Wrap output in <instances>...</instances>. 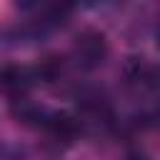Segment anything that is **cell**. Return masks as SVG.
<instances>
[{"instance_id":"obj_1","label":"cell","mask_w":160,"mask_h":160,"mask_svg":"<svg viewBox=\"0 0 160 160\" xmlns=\"http://www.w3.org/2000/svg\"><path fill=\"white\" fill-rule=\"evenodd\" d=\"M75 55L85 68H92V65L102 62V58L108 55L105 35L98 32V30H82L75 40Z\"/></svg>"},{"instance_id":"obj_2","label":"cell","mask_w":160,"mask_h":160,"mask_svg":"<svg viewBox=\"0 0 160 160\" xmlns=\"http://www.w3.org/2000/svg\"><path fill=\"white\" fill-rule=\"evenodd\" d=\"M32 70L22 68V65H5L0 70V90L5 95H10L12 100H22L25 92L32 85Z\"/></svg>"},{"instance_id":"obj_3","label":"cell","mask_w":160,"mask_h":160,"mask_svg":"<svg viewBox=\"0 0 160 160\" xmlns=\"http://www.w3.org/2000/svg\"><path fill=\"white\" fill-rule=\"evenodd\" d=\"M42 128H45L55 140H65V142H70V140L78 135V130H80L78 120H75V118H70V115H65V112L48 115V118L42 120Z\"/></svg>"},{"instance_id":"obj_4","label":"cell","mask_w":160,"mask_h":160,"mask_svg":"<svg viewBox=\"0 0 160 160\" xmlns=\"http://www.w3.org/2000/svg\"><path fill=\"white\" fill-rule=\"evenodd\" d=\"M128 160H148V158H145V155H130Z\"/></svg>"},{"instance_id":"obj_5","label":"cell","mask_w":160,"mask_h":160,"mask_svg":"<svg viewBox=\"0 0 160 160\" xmlns=\"http://www.w3.org/2000/svg\"><path fill=\"white\" fill-rule=\"evenodd\" d=\"M158 42H160V28H158Z\"/></svg>"}]
</instances>
